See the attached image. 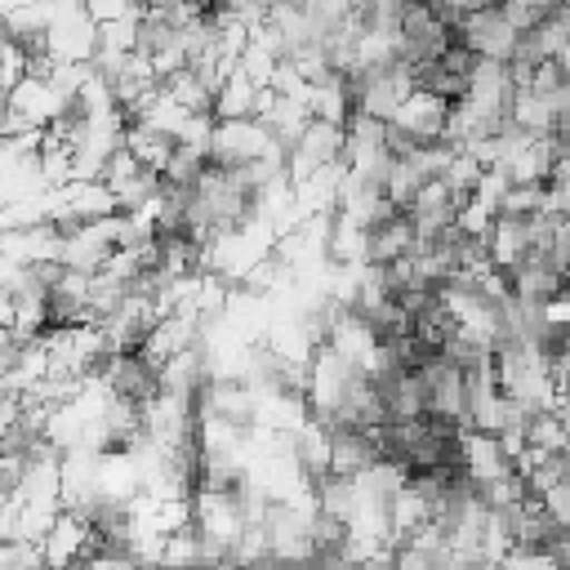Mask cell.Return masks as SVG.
<instances>
[{
    "instance_id": "1",
    "label": "cell",
    "mask_w": 570,
    "mask_h": 570,
    "mask_svg": "<svg viewBox=\"0 0 570 570\" xmlns=\"http://www.w3.org/2000/svg\"><path fill=\"white\" fill-rule=\"evenodd\" d=\"M454 22H459L454 4H445V0H410L401 22H396V36H392V58L414 71L419 62H428L445 45H454Z\"/></svg>"
},
{
    "instance_id": "2",
    "label": "cell",
    "mask_w": 570,
    "mask_h": 570,
    "mask_svg": "<svg viewBox=\"0 0 570 570\" xmlns=\"http://www.w3.org/2000/svg\"><path fill=\"white\" fill-rule=\"evenodd\" d=\"M454 40L463 49H472L476 58H494V62H512L521 27L503 13V4H481V9H463L454 22Z\"/></svg>"
},
{
    "instance_id": "3",
    "label": "cell",
    "mask_w": 570,
    "mask_h": 570,
    "mask_svg": "<svg viewBox=\"0 0 570 570\" xmlns=\"http://www.w3.org/2000/svg\"><path fill=\"white\" fill-rule=\"evenodd\" d=\"M476 62H481V58L454 40V45H445L436 58L419 62L410 76H414V89H423V94H432V98H441V102H459V98L468 94V80H472V71H476Z\"/></svg>"
},
{
    "instance_id": "4",
    "label": "cell",
    "mask_w": 570,
    "mask_h": 570,
    "mask_svg": "<svg viewBox=\"0 0 570 570\" xmlns=\"http://www.w3.org/2000/svg\"><path fill=\"white\" fill-rule=\"evenodd\" d=\"M410 249H419V232H414V223H410V214L401 209V205H383L370 223H365V263H392V258H401V254H410Z\"/></svg>"
},
{
    "instance_id": "5",
    "label": "cell",
    "mask_w": 570,
    "mask_h": 570,
    "mask_svg": "<svg viewBox=\"0 0 570 570\" xmlns=\"http://www.w3.org/2000/svg\"><path fill=\"white\" fill-rule=\"evenodd\" d=\"M40 552H45V570H71L80 557L94 552V530H89V521H85L80 512L62 508V512L53 517V525L45 530Z\"/></svg>"
},
{
    "instance_id": "6",
    "label": "cell",
    "mask_w": 570,
    "mask_h": 570,
    "mask_svg": "<svg viewBox=\"0 0 570 570\" xmlns=\"http://www.w3.org/2000/svg\"><path fill=\"white\" fill-rule=\"evenodd\" d=\"M445 120H450V102H441L423 89H410V98L392 111L387 125L396 134H405L410 142H436V138H445Z\"/></svg>"
},
{
    "instance_id": "7",
    "label": "cell",
    "mask_w": 570,
    "mask_h": 570,
    "mask_svg": "<svg viewBox=\"0 0 570 570\" xmlns=\"http://www.w3.org/2000/svg\"><path fill=\"white\" fill-rule=\"evenodd\" d=\"M383 459V445H379V428L365 432V428H330V472L334 476H356L365 468H374Z\"/></svg>"
},
{
    "instance_id": "8",
    "label": "cell",
    "mask_w": 570,
    "mask_h": 570,
    "mask_svg": "<svg viewBox=\"0 0 570 570\" xmlns=\"http://www.w3.org/2000/svg\"><path fill=\"white\" fill-rule=\"evenodd\" d=\"M169 4H178V0H134V9H169Z\"/></svg>"
}]
</instances>
